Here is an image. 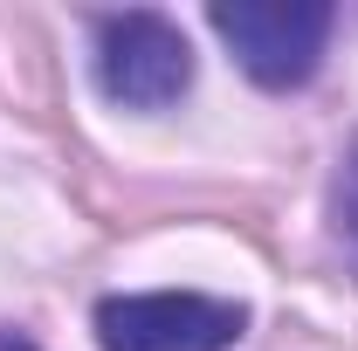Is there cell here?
<instances>
[{"label":"cell","instance_id":"2","mask_svg":"<svg viewBox=\"0 0 358 351\" xmlns=\"http://www.w3.org/2000/svg\"><path fill=\"white\" fill-rule=\"evenodd\" d=\"M207 21L262 89H296V83H310L338 14L324 0H234V7L221 0Z\"/></svg>","mask_w":358,"mask_h":351},{"label":"cell","instance_id":"3","mask_svg":"<svg viewBox=\"0 0 358 351\" xmlns=\"http://www.w3.org/2000/svg\"><path fill=\"white\" fill-rule=\"evenodd\" d=\"M241 331H248V310L200 289H145V296L96 303L103 351H227Z\"/></svg>","mask_w":358,"mask_h":351},{"label":"cell","instance_id":"5","mask_svg":"<svg viewBox=\"0 0 358 351\" xmlns=\"http://www.w3.org/2000/svg\"><path fill=\"white\" fill-rule=\"evenodd\" d=\"M0 351H35L28 338H14V331H0Z\"/></svg>","mask_w":358,"mask_h":351},{"label":"cell","instance_id":"4","mask_svg":"<svg viewBox=\"0 0 358 351\" xmlns=\"http://www.w3.org/2000/svg\"><path fill=\"white\" fill-rule=\"evenodd\" d=\"M331 214H338V227L358 241V145L345 152V166H338V186H331Z\"/></svg>","mask_w":358,"mask_h":351},{"label":"cell","instance_id":"1","mask_svg":"<svg viewBox=\"0 0 358 351\" xmlns=\"http://www.w3.org/2000/svg\"><path fill=\"white\" fill-rule=\"evenodd\" d=\"M193 83V48L179 35V21L131 7V14H103L96 21V89L124 110H166Z\"/></svg>","mask_w":358,"mask_h":351}]
</instances>
